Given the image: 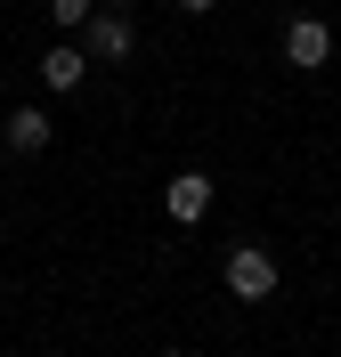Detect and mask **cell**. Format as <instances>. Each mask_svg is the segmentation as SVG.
I'll return each instance as SVG.
<instances>
[{"label":"cell","instance_id":"1","mask_svg":"<svg viewBox=\"0 0 341 357\" xmlns=\"http://www.w3.org/2000/svg\"><path fill=\"white\" fill-rule=\"evenodd\" d=\"M220 276H227L236 301H268V292H276V260H268L260 244H236V252L220 260Z\"/></svg>","mask_w":341,"mask_h":357},{"label":"cell","instance_id":"2","mask_svg":"<svg viewBox=\"0 0 341 357\" xmlns=\"http://www.w3.org/2000/svg\"><path fill=\"white\" fill-rule=\"evenodd\" d=\"M82 41H90V57H98V66H122V57L138 49V24L122 17V8H98V17L82 24Z\"/></svg>","mask_w":341,"mask_h":357},{"label":"cell","instance_id":"3","mask_svg":"<svg viewBox=\"0 0 341 357\" xmlns=\"http://www.w3.org/2000/svg\"><path fill=\"white\" fill-rule=\"evenodd\" d=\"M162 211H171V227H204V220H211V178H204V171H171Z\"/></svg>","mask_w":341,"mask_h":357},{"label":"cell","instance_id":"4","mask_svg":"<svg viewBox=\"0 0 341 357\" xmlns=\"http://www.w3.org/2000/svg\"><path fill=\"white\" fill-rule=\"evenodd\" d=\"M325 57H333V24H325V17H293V24H285V66L317 73Z\"/></svg>","mask_w":341,"mask_h":357},{"label":"cell","instance_id":"5","mask_svg":"<svg viewBox=\"0 0 341 357\" xmlns=\"http://www.w3.org/2000/svg\"><path fill=\"white\" fill-rule=\"evenodd\" d=\"M82 73H90V49H49V57H41V89H49V98H73Z\"/></svg>","mask_w":341,"mask_h":357},{"label":"cell","instance_id":"6","mask_svg":"<svg viewBox=\"0 0 341 357\" xmlns=\"http://www.w3.org/2000/svg\"><path fill=\"white\" fill-rule=\"evenodd\" d=\"M8 146H17V155H41V146H49V114L41 106H17V114H8Z\"/></svg>","mask_w":341,"mask_h":357},{"label":"cell","instance_id":"7","mask_svg":"<svg viewBox=\"0 0 341 357\" xmlns=\"http://www.w3.org/2000/svg\"><path fill=\"white\" fill-rule=\"evenodd\" d=\"M90 17H98V0H49V24H66V33H82Z\"/></svg>","mask_w":341,"mask_h":357},{"label":"cell","instance_id":"8","mask_svg":"<svg viewBox=\"0 0 341 357\" xmlns=\"http://www.w3.org/2000/svg\"><path fill=\"white\" fill-rule=\"evenodd\" d=\"M179 8H187V17H204V8H220V0H179Z\"/></svg>","mask_w":341,"mask_h":357},{"label":"cell","instance_id":"9","mask_svg":"<svg viewBox=\"0 0 341 357\" xmlns=\"http://www.w3.org/2000/svg\"><path fill=\"white\" fill-rule=\"evenodd\" d=\"M155 357H195V349H155Z\"/></svg>","mask_w":341,"mask_h":357},{"label":"cell","instance_id":"10","mask_svg":"<svg viewBox=\"0 0 341 357\" xmlns=\"http://www.w3.org/2000/svg\"><path fill=\"white\" fill-rule=\"evenodd\" d=\"M98 8H130V0H98Z\"/></svg>","mask_w":341,"mask_h":357}]
</instances>
